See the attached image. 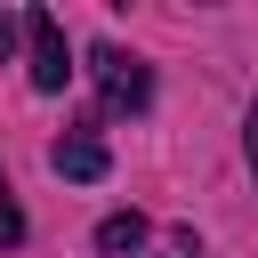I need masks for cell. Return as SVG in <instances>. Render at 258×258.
I'll use <instances>...</instances> for the list:
<instances>
[{
	"label": "cell",
	"instance_id": "6da1fadb",
	"mask_svg": "<svg viewBox=\"0 0 258 258\" xmlns=\"http://www.w3.org/2000/svg\"><path fill=\"white\" fill-rule=\"evenodd\" d=\"M24 64H32V89H48V97L73 81V48H64V24H56L48 8L24 16Z\"/></svg>",
	"mask_w": 258,
	"mask_h": 258
},
{
	"label": "cell",
	"instance_id": "7a4b0ae2",
	"mask_svg": "<svg viewBox=\"0 0 258 258\" xmlns=\"http://www.w3.org/2000/svg\"><path fill=\"white\" fill-rule=\"evenodd\" d=\"M89 64H97V89H105V105H113V113H145V97H153V73H145L129 48H113V40H105Z\"/></svg>",
	"mask_w": 258,
	"mask_h": 258
},
{
	"label": "cell",
	"instance_id": "3957f363",
	"mask_svg": "<svg viewBox=\"0 0 258 258\" xmlns=\"http://www.w3.org/2000/svg\"><path fill=\"white\" fill-rule=\"evenodd\" d=\"M56 177H73V185H97L105 169H113V153H105V137H89V129H73V137H56Z\"/></svg>",
	"mask_w": 258,
	"mask_h": 258
},
{
	"label": "cell",
	"instance_id": "277c9868",
	"mask_svg": "<svg viewBox=\"0 0 258 258\" xmlns=\"http://www.w3.org/2000/svg\"><path fill=\"white\" fill-rule=\"evenodd\" d=\"M137 242H145V218H137V210H121V218L97 226V250H137Z\"/></svg>",
	"mask_w": 258,
	"mask_h": 258
},
{
	"label": "cell",
	"instance_id": "5b68a950",
	"mask_svg": "<svg viewBox=\"0 0 258 258\" xmlns=\"http://www.w3.org/2000/svg\"><path fill=\"white\" fill-rule=\"evenodd\" d=\"M16 242H24V210H16L8 185H0V250H16Z\"/></svg>",
	"mask_w": 258,
	"mask_h": 258
},
{
	"label": "cell",
	"instance_id": "8992f818",
	"mask_svg": "<svg viewBox=\"0 0 258 258\" xmlns=\"http://www.w3.org/2000/svg\"><path fill=\"white\" fill-rule=\"evenodd\" d=\"M16 32H24V24H16V16H0V64H8V48H16Z\"/></svg>",
	"mask_w": 258,
	"mask_h": 258
},
{
	"label": "cell",
	"instance_id": "52a82bcc",
	"mask_svg": "<svg viewBox=\"0 0 258 258\" xmlns=\"http://www.w3.org/2000/svg\"><path fill=\"white\" fill-rule=\"evenodd\" d=\"M242 145H250V169H258V105H250V129H242Z\"/></svg>",
	"mask_w": 258,
	"mask_h": 258
},
{
	"label": "cell",
	"instance_id": "ba28073f",
	"mask_svg": "<svg viewBox=\"0 0 258 258\" xmlns=\"http://www.w3.org/2000/svg\"><path fill=\"white\" fill-rule=\"evenodd\" d=\"M0 185H8V177H0Z\"/></svg>",
	"mask_w": 258,
	"mask_h": 258
}]
</instances>
